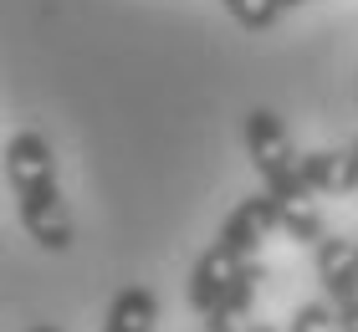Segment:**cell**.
<instances>
[{
    "label": "cell",
    "instance_id": "obj_8",
    "mask_svg": "<svg viewBox=\"0 0 358 332\" xmlns=\"http://www.w3.org/2000/svg\"><path fill=\"white\" fill-rule=\"evenodd\" d=\"M220 6L241 31H271L282 21V6H276V0H220Z\"/></svg>",
    "mask_w": 358,
    "mask_h": 332
},
{
    "label": "cell",
    "instance_id": "obj_4",
    "mask_svg": "<svg viewBox=\"0 0 358 332\" xmlns=\"http://www.w3.org/2000/svg\"><path fill=\"white\" fill-rule=\"evenodd\" d=\"M313 261H317L322 302L333 307L338 332H358V261H353V240L322 236L313 245Z\"/></svg>",
    "mask_w": 358,
    "mask_h": 332
},
{
    "label": "cell",
    "instance_id": "obj_1",
    "mask_svg": "<svg viewBox=\"0 0 358 332\" xmlns=\"http://www.w3.org/2000/svg\"><path fill=\"white\" fill-rule=\"evenodd\" d=\"M0 174L10 185L15 199V215H21V230L41 251H72L77 240V220H72V205L62 194V169H57V148L41 128H21L10 133L6 143V159H0Z\"/></svg>",
    "mask_w": 358,
    "mask_h": 332
},
{
    "label": "cell",
    "instance_id": "obj_10",
    "mask_svg": "<svg viewBox=\"0 0 358 332\" xmlns=\"http://www.w3.org/2000/svg\"><path fill=\"white\" fill-rule=\"evenodd\" d=\"M276 6H282V10H297V6H307V0H276Z\"/></svg>",
    "mask_w": 358,
    "mask_h": 332
},
{
    "label": "cell",
    "instance_id": "obj_5",
    "mask_svg": "<svg viewBox=\"0 0 358 332\" xmlns=\"http://www.w3.org/2000/svg\"><path fill=\"white\" fill-rule=\"evenodd\" d=\"M262 281H266V266H262V261H246V266H241V271L215 291V302L200 312V317H205V332H241V327H246Z\"/></svg>",
    "mask_w": 358,
    "mask_h": 332
},
{
    "label": "cell",
    "instance_id": "obj_13",
    "mask_svg": "<svg viewBox=\"0 0 358 332\" xmlns=\"http://www.w3.org/2000/svg\"><path fill=\"white\" fill-rule=\"evenodd\" d=\"M241 332H276V327H241Z\"/></svg>",
    "mask_w": 358,
    "mask_h": 332
},
{
    "label": "cell",
    "instance_id": "obj_7",
    "mask_svg": "<svg viewBox=\"0 0 358 332\" xmlns=\"http://www.w3.org/2000/svg\"><path fill=\"white\" fill-rule=\"evenodd\" d=\"M159 327V296L149 287H123L108 302L103 332H154Z\"/></svg>",
    "mask_w": 358,
    "mask_h": 332
},
{
    "label": "cell",
    "instance_id": "obj_3",
    "mask_svg": "<svg viewBox=\"0 0 358 332\" xmlns=\"http://www.w3.org/2000/svg\"><path fill=\"white\" fill-rule=\"evenodd\" d=\"M276 230V205H271V194H246L241 205L225 215V225H220V236L205 245V256L189 266V307L194 312H205L210 302H215V291L231 281L246 261L262 256V245L266 236Z\"/></svg>",
    "mask_w": 358,
    "mask_h": 332
},
{
    "label": "cell",
    "instance_id": "obj_11",
    "mask_svg": "<svg viewBox=\"0 0 358 332\" xmlns=\"http://www.w3.org/2000/svg\"><path fill=\"white\" fill-rule=\"evenodd\" d=\"M348 159H353V169H358V143H353V148H348Z\"/></svg>",
    "mask_w": 358,
    "mask_h": 332
},
{
    "label": "cell",
    "instance_id": "obj_12",
    "mask_svg": "<svg viewBox=\"0 0 358 332\" xmlns=\"http://www.w3.org/2000/svg\"><path fill=\"white\" fill-rule=\"evenodd\" d=\"M31 332H57V327H46V322H36V327H31Z\"/></svg>",
    "mask_w": 358,
    "mask_h": 332
},
{
    "label": "cell",
    "instance_id": "obj_14",
    "mask_svg": "<svg viewBox=\"0 0 358 332\" xmlns=\"http://www.w3.org/2000/svg\"><path fill=\"white\" fill-rule=\"evenodd\" d=\"M353 261H358V240H353Z\"/></svg>",
    "mask_w": 358,
    "mask_h": 332
},
{
    "label": "cell",
    "instance_id": "obj_2",
    "mask_svg": "<svg viewBox=\"0 0 358 332\" xmlns=\"http://www.w3.org/2000/svg\"><path fill=\"white\" fill-rule=\"evenodd\" d=\"M246 154L256 164V174H262V189L276 205V230H287V240L317 245L328 236V230H322V215H317V194H307L302 154L292 148V133L271 108L246 113Z\"/></svg>",
    "mask_w": 358,
    "mask_h": 332
},
{
    "label": "cell",
    "instance_id": "obj_6",
    "mask_svg": "<svg viewBox=\"0 0 358 332\" xmlns=\"http://www.w3.org/2000/svg\"><path fill=\"white\" fill-rule=\"evenodd\" d=\"M302 185H307V194H353L358 189V169H353L348 154L313 148V154H302Z\"/></svg>",
    "mask_w": 358,
    "mask_h": 332
},
{
    "label": "cell",
    "instance_id": "obj_9",
    "mask_svg": "<svg viewBox=\"0 0 358 332\" xmlns=\"http://www.w3.org/2000/svg\"><path fill=\"white\" fill-rule=\"evenodd\" d=\"M292 332H338L333 307H328V302H302L297 317H292Z\"/></svg>",
    "mask_w": 358,
    "mask_h": 332
}]
</instances>
